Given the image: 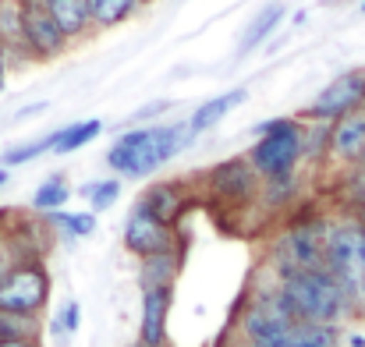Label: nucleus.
Segmentation results:
<instances>
[{
    "instance_id": "obj_1",
    "label": "nucleus",
    "mask_w": 365,
    "mask_h": 347,
    "mask_svg": "<svg viewBox=\"0 0 365 347\" xmlns=\"http://www.w3.org/2000/svg\"><path fill=\"white\" fill-rule=\"evenodd\" d=\"M280 291H284V301L291 305L294 319L298 323H316V326H341L359 319L362 309L351 301V294L323 269H294V273H284L277 276Z\"/></svg>"
},
{
    "instance_id": "obj_2",
    "label": "nucleus",
    "mask_w": 365,
    "mask_h": 347,
    "mask_svg": "<svg viewBox=\"0 0 365 347\" xmlns=\"http://www.w3.org/2000/svg\"><path fill=\"white\" fill-rule=\"evenodd\" d=\"M195 142V131L188 120L178 124H149V128H128L121 138L107 149V167L118 177H149L163 163H170L181 149Z\"/></svg>"
},
{
    "instance_id": "obj_3",
    "label": "nucleus",
    "mask_w": 365,
    "mask_h": 347,
    "mask_svg": "<svg viewBox=\"0 0 365 347\" xmlns=\"http://www.w3.org/2000/svg\"><path fill=\"white\" fill-rule=\"evenodd\" d=\"M323 269L365 312V220L359 213H344L330 220L323 237Z\"/></svg>"
},
{
    "instance_id": "obj_4",
    "label": "nucleus",
    "mask_w": 365,
    "mask_h": 347,
    "mask_svg": "<svg viewBox=\"0 0 365 347\" xmlns=\"http://www.w3.org/2000/svg\"><path fill=\"white\" fill-rule=\"evenodd\" d=\"M255 142L248 149V167L259 174V181L298 174L302 163V120L298 117H273L255 124Z\"/></svg>"
},
{
    "instance_id": "obj_5",
    "label": "nucleus",
    "mask_w": 365,
    "mask_h": 347,
    "mask_svg": "<svg viewBox=\"0 0 365 347\" xmlns=\"http://www.w3.org/2000/svg\"><path fill=\"white\" fill-rule=\"evenodd\" d=\"M330 220L327 217H309L291 224L287 231L273 241V276L294 273V269H316L323 266V237H327Z\"/></svg>"
},
{
    "instance_id": "obj_6",
    "label": "nucleus",
    "mask_w": 365,
    "mask_h": 347,
    "mask_svg": "<svg viewBox=\"0 0 365 347\" xmlns=\"http://www.w3.org/2000/svg\"><path fill=\"white\" fill-rule=\"evenodd\" d=\"M50 291H53V280H50L46 262L29 259L0 276V309L21 312V316H43L50 305Z\"/></svg>"
},
{
    "instance_id": "obj_7",
    "label": "nucleus",
    "mask_w": 365,
    "mask_h": 347,
    "mask_svg": "<svg viewBox=\"0 0 365 347\" xmlns=\"http://www.w3.org/2000/svg\"><path fill=\"white\" fill-rule=\"evenodd\" d=\"M365 107V71H344L337 75L330 86H323V93L302 110V120H323V124H334L337 117L351 114Z\"/></svg>"
},
{
    "instance_id": "obj_8",
    "label": "nucleus",
    "mask_w": 365,
    "mask_h": 347,
    "mask_svg": "<svg viewBox=\"0 0 365 347\" xmlns=\"http://www.w3.org/2000/svg\"><path fill=\"white\" fill-rule=\"evenodd\" d=\"M21 36H25V50L32 57V64L39 61H57L71 43L68 36L57 29V21L50 18V11L43 4H29L21 7Z\"/></svg>"
},
{
    "instance_id": "obj_9",
    "label": "nucleus",
    "mask_w": 365,
    "mask_h": 347,
    "mask_svg": "<svg viewBox=\"0 0 365 347\" xmlns=\"http://www.w3.org/2000/svg\"><path fill=\"white\" fill-rule=\"evenodd\" d=\"M206 188L213 192L217 202H227V206H248L255 202L259 195V174L248 167V160H224L217 163L210 174H206Z\"/></svg>"
},
{
    "instance_id": "obj_10",
    "label": "nucleus",
    "mask_w": 365,
    "mask_h": 347,
    "mask_svg": "<svg viewBox=\"0 0 365 347\" xmlns=\"http://www.w3.org/2000/svg\"><path fill=\"white\" fill-rule=\"evenodd\" d=\"M178 231L170 224H160L156 217H149L138 202L131 206L128 220H124V248L135 255V259H145V255H156V252H170L178 248Z\"/></svg>"
},
{
    "instance_id": "obj_11",
    "label": "nucleus",
    "mask_w": 365,
    "mask_h": 347,
    "mask_svg": "<svg viewBox=\"0 0 365 347\" xmlns=\"http://www.w3.org/2000/svg\"><path fill=\"white\" fill-rule=\"evenodd\" d=\"M327 160L337 163L341 170H348L359 160H365V107L337 117L330 124V156Z\"/></svg>"
},
{
    "instance_id": "obj_12",
    "label": "nucleus",
    "mask_w": 365,
    "mask_h": 347,
    "mask_svg": "<svg viewBox=\"0 0 365 347\" xmlns=\"http://www.w3.org/2000/svg\"><path fill=\"white\" fill-rule=\"evenodd\" d=\"M174 287H149L142 291V319H138V341L149 347H167V316H170Z\"/></svg>"
},
{
    "instance_id": "obj_13",
    "label": "nucleus",
    "mask_w": 365,
    "mask_h": 347,
    "mask_svg": "<svg viewBox=\"0 0 365 347\" xmlns=\"http://www.w3.org/2000/svg\"><path fill=\"white\" fill-rule=\"evenodd\" d=\"M138 206H142L149 217H156L160 224L178 227L181 213L188 209V192H185L181 181H156V185H149V188L138 195Z\"/></svg>"
},
{
    "instance_id": "obj_14",
    "label": "nucleus",
    "mask_w": 365,
    "mask_h": 347,
    "mask_svg": "<svg viewBox=\"0 0 365 347\" xmlns=\"http://www.w3.org/2000/svg\"><path fill=\"white\" fill-rule=\"evenodd\" d=\"M0 50H4L7 68L32 64V57L25 50V36H21V4L18 0H0Z\"/></svg>"
},
{
    "instance_id": "obj_15",
    "label": "nucleus",
    "mask_w": 365,
    "mask_h": 347,
    "mask_svg": "<svg viewBox=\"0 0 365 347\" xmlns=\"http://www.w3.org/2000/svg\"><path fill=\"white\" fill-rule=\"evenodd\" d=\"M181 244L170 248V252H156V255H145L138 259V287L149 291V287H174L178 273H181Z\"/></svg>"
},
{
    "instance_id": "obj_16",
    "label": "nucleus",
    "mask_w": 365,
    "mask_h": 347,
    "mask_svg": "<svg viewBox=\"0 0 365 347\" xmlns=\"http://www.w3.org/2000/svg\"><path fill=\"white\" fill-rule=\"evenodd\" d=\"M43 7L50 11V18L57 21V29L68 36V43L75 39H86L93 29V14H89V4L86 0H43Z\"/></svg>"
},
{
    "instance_id": "obj_17",
    "label": "nucleus",
    "mask_w": 365,
    "mask_h": 347,
    "mask_svg": "<svg viewBox=\"0 0 365 347\" xmlns=\"http://www.w3.org/2000/svg\"><path fill=\"white\" fill-rule=\"evenodd\" d=\"M287 18V4L284 0H273V4H266L252 21H248V29L242 32V39H238V57H245V53H252L255 46H262L273 32H277V25Z\"/></svg>"
},
{
    "instance_id": "obj_18",
    "label": "nucleus",
    "mask_w": 365,
    "mask_h": 347,
    "mask_svg": "<svg viewBox=\"0 0 365 347\" xmlns=\"http://www.w3.org/2000/svg\"><path fill=\"white\" fill-rule=\"evenodd\" d=\"M245 100H248V89H231V93H224V96H213V100H206L202 107L192 110L188 128H192L195 135H202V131H210L213 124H220L235 107H242Z\"/></svg>"
},
{
    "instance_id": "obj_19",
    "label": "nucleus",
    "mask_w": 365,
    "mask_h": 347,
    "mask_svg": "<svg viewBox=\"0 0 365 347\" xmlns=\"http://www.w3.org/2000/svg\"><path fill=\"white\" fill-rule=\"evenodd\" d=\"M100 131H103V120H100V117L64 124V128H57V131H53V145H50V152H57V156L78 152V149H82V145H89Z\"/></svg>"
},
{
    "instance_id": "obj_20",
    "label": "nucleus",
    "mask_w": 365,
    "mask_h": 347,
    "mask_svg": "<svg viewBox=\"0 0 365 347\" xmlns=\"http://www.w3.org/2000/svg\"><path fill=\"white\" fill-rule=\"evenodd\" d=\"M46 220L50 231H57L61 237L75 241V237H89L96 231V213H64V209H53V213H39Z\"/></svg>"
},
{
    "instance_id": "obj_21",
    "label": "nucleus",
    "mask_w": 365,
    "mask_h": 347,
    "mask_svg": "<svg viewBox=\"0 0 365 347\" xmlns=\"http://www.w3.org/2000/svg\"><path fill=\"white\" fill-rule=\"evenodd\" d=\"M294 199H298V174L259 181V195H255V202H259L262 209H284V206L294 202Z\"/></svg>"
},
{
    "instance_id": "obj_22",
    "label": "nucleus",
    "mask_w": 365,
    "mask_h": 347,
    "mask_svg": "<svg viewBox=\"0 0 365 347\" xmlns=\"http://www.w3.org/2000/svg\"><path fill=\"white\" fill-rule=\"evenodd\" d=\"M86 4L93 14V29H114L142 7V0H86Z\"/></svg>"
},
{
    "instance_id": "obj_23",
    "label": "nucleus",
    "mask_w": 365,
    "mask_h": 347,
    "mask_svg": "<svg viewBox=\"0 0 365 347\" xmlns=\"http://www.w3.org/2000/svg\"><path fill=\"white\" fill-rule=\"evenodd\" d=\"M0 341H43V316H21L0 309Z\"/></svg>"
},
{
    "instance_id": "obj_24",
    "label": "nucleus",
    "mask_w": 365,
    "mask_h": 347,
    "mask_svg": "<svg viewBox=\"0 0 365 347\" xmlns=\"http://www.w3.org/2000/svg\"><path fill=\"white\" fill-rule=\"evenodd\" d=\"M337 199L344 202L348 213H365V160H359L355 167H348V170L341 174Z\"/></svg>"
},
{
    "instance_id": "obj_25",
    "label": "nucleus",
    "mask_w": 365,
    "mask_h": 347,
    "mask_svg": "<svg viewBox=\"0 0 365 347\" xmlns=\"http://www.w3.org/2000/svg\"><path fill=\"white\" fill-rule=\"evenodd\" d=\"M68 199H71V188H68L64 174H50V177L36 188V195H32V209H36V213H53V209H64Z\"/></svg>"
},
{
    "instance_id": "obj_26",
    "label": "nucleus",
    "mask_w": 365,
    "mask_h": 347,
    "mask_svg": "<svg viewBox=\"0 0 365 347\" xmlns=\"http://www.w3.org/2000/svg\"><path fill=\"white\" fill-rule=\"evenodd\" d=\"M78 195L89 202V213H103L110 209L118 199H121V181L118 177H107V181H89L78 188Z\"/></svg>"
},
{
    "instance_id": "obj_27",
    "label": "nucleus",
    "mask_w": 365,
    "mask_h": 347,
    "mask_svg": "<svg viewBox=\"0 0 365 347\" xmlns=\"http://www.w3.org/2000/svg\"><path fill=\"white\" fill-rule=\"evenodd\" d=\"M50 145H53V131L50 135H43V138H32V142H21V145H11L7 152H0V167H21V163H32L36 156H43V152H50Z\"/></svg>"
},
{
    "instance_id": "obj_28",
    "label": "nucleus",
    "mask_w": 365,
    "mask_h": 347,
    "mask_svg": "<svg viewBox=\"0 0 365 347\" xmlns=\"http://www.w3.org/2000/svg\"><path fill=\"white\" fill-rule=\"evenodd\" d=\"M78 326H82V305L78 301H64L57 319H50V333L57 341H68L71 333H78Z\"/></svg>"
},
{
    "instance_id": "obj_29",
    "label": "nucleus",
    "mask_w": 365,
    "mask_h": 347,
    "mask_svg": "<svg viewBox=\"0 0 365 347\" xmlns=\"http://www.w3.org/2000/svg\"><path fill=\"white\" fill-rule=\"evenodd\" d=\"M170 110V103L167 100H153V103H145L142 110H135L131 114V124H145V120H153V117H163Z\"/></svg>"
},
{
    "instance_id": "obj_30",
    "label": "nucleus",
    "mask_w": 365,
    "mask_h": 347,
    "mask_svg": "<svg viewBox=\"0 0 365 347\" xmlns=\"http://www.w3.org/2000/svg\"><path fill=\"white\" fill-rule=\"evenodd\" d=\"M0 347H43V341H0Z\"/></svg>"
},
{
    "instance_id": "obj_31",
    "label": "nucleus",
    "mask_w": 365,
    "mask_h": 347,
    "mask_svg": "<svg viewBox=\"0 0 365 347\" xmlns=\"http://www.w3.org/2000/svg\"><path fill=\"white\" fill-rule=\"evenodd\" d=\"M4 86H7V61H4V50H0V93H4Z\"/></svg>"
},
{
    "instance_id": "obj_32",
    "label": "nucleus",
    "mask_w": 365,
    "mask_h": 347,
    "mask_svg": "<svg viewBox=\"0 0 365 347\" xmlns=\"http://www.w3.org/2000/svg\"><path fill=\"white\" fill-rule=\"evenodd\" d=\"M43 110H46V103H36V107H25L18 117H32V114H43Z\"/></svg>"
},
{
    "instance_id": "obj_33",
    "label": "nucleus",
    "mask_w": 365,
    "mask_h": 347,
    "mask_svg": "<svg viewBox=\"0 0 365 347\" xmlns=\"http://www.w3.org/2000/svg\"><path fill=\"white\" fill-rule=\"evenodd\" d=\"M7 181H11V174H7V167H0V188H4Z\"/></svg>"
},
{
    "instance_id": "obj_34",
    "label": "nucleus",
    "mask_w": 365,
    "mask_h": 347,
    "mask_svg": "<svg viewBox=\"0 0 365 347\" xmlns=\"http://www.w3.org/2000/svg\"><path fill=\"white\" fill-rule=\"evenodd\" d=\"M18 4H21V7H29V4H43V0H18Z\"/></svg>"
},
{
    "instance_id": "obj_35",
    "label": "nucleus",
    "mask_w": 365,
    "mask_h": 347,
    "mask_svg": "<svg viewBox=\"0 0 365 347\" xmlns=\"http://www.w3.org/2000/svg\"><path fill=\"white\" fill-rule=\"evenodd\" d=\"M128 347H149V344H142V341H135V344H128Z\"/></svg>"
},
{
    "instance_id": "obj_36",
    "label": "nucleus",
    "mask_w": 365,
    "mask_h": 347,
    "mask_svg": "<svg viewBox=\"0 0 365 347\" xmlns=\"http://www.w3.org/2000/svg\"><path fill=\"white\" fill-rule=\"evenodd\" d=\"M362 14H365V0H362Z\"/></svg>"
},
{
    "instance_id": "obj_37",
    "label": "nucleus",
    "mask_w": 365,
    "mask_h": 347,
    "mask_svg": "<svg viewBox=\"0 0 365 347\" xmlns=\"http://www.w3.org/2000/svg\"><path fill=\"white\" fill-rule=\"evenodd\" d=\"M359 217H362V220H365V213H359Z\"/></svg>"
},
{
    "instance_id": "obj_38",
    "label": "nucleus",
    "mask_w": 365,
    "mask_h": 347,
    "mask_svg": "<svg viewBox=\"0 0 365 347\" xmlns=\"http://www.w3.org/2000/svg\"><path fill=\"white\" fill-rule=\"evenodd\" d=\"M142 4H145V0H142Z\"/></svg>"
}]
</instances>
